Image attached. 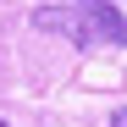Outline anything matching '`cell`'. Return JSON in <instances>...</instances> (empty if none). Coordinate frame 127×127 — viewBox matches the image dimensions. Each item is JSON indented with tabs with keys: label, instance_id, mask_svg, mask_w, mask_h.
Masks as SVG:
<instances>
[{
	"label": "cell",
	"instance_id": "6da1fadb",
	"mask_svg": "<svg viewBox=\"0 0 127 127\" xmlns=\"http://www.w3.org/2000/svg\"><path fill=\"white\" fill-rule=\"evenodd\" d=\"M33 28L39 33H61L72 39L77 50H127V17L99 0V6H39L33 11Z\"/></svg>",
	"mask_w": 127,
	"mask_h": 127
},
{
	"label": "cell",
	"instance_id": "7a4b0ae2",
	"mask_svg": "<svg viewBox=\"0 0 127 127\" xmlns=\"http://www.w3.org/2000/svg\"><path fill=\"white\" fill-rule=\"evenodd\" d=\"M111 127H127V111H116V116H111Z\"/></svg>",
	"mask_w": 127,
	"mask_h": 127
},
{
	"label": "cell",
	"instance_id": "3957f363",
	"mask_svg": "<svg viewBox=\"0 0 127 127\" xmlns=\"http://www.w3.org/2000/svg\"><path fill=\"white\" fill-rule=\"evenodd\" d=\"M72 6H99V0H72Z\"/></svg>",
	"mask_w": 127,
	"mask_h": 127
},
{
	"label": "cell",
	"instance_id": "277c9868",
	"mask_svg": "<svg viewBox=\"0 0 127 127\" xmlns=\"http://www.w3.org/2000/svg\"><path fill=\"white\" fill-rule=\"evenodd\" d=\"M0 127H6V122H0Z\"/></svg>",
	"mask_w": 127,
	"mask_h": 127
}]
</instances>
